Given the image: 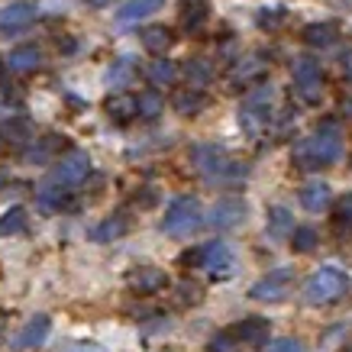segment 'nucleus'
<instances>
[{"label": "nucleus", "instance_id": "obj_22", "mask_svg": "<svg viewBox=\"0 0 352 352\" xmlns=\"http://www.w3.org/2000/svg\"><path fill=\"white\" fill-rule=\"evenodd\" d=\"M336 36H340L336 23H310L307 30H304V43L310 49H330L336 43Z\"/></svg>", "mask_w": 352, "mask_h": 352}, {"label": "nucleus", "instance_id": "obj_42", "mask_svg": "<svg viewBox=\"0 0 352 352\" xmlns=\"http://www.w3.org/2000/svg\"><path fill=\"white\" fill-rule=\"evenodd\" d=\"M342 113H346V117H352V97H346V100H342Z\"/></svg>", "mask_w": 352, "mask_h": 352}, {"label": "nucleus", "instance_id": "obj_37", "mask_svg": "<svg viewBox=\"0 0 352 352\" xmlns=\"http://www.w3.org/2000/svg\"><path fill=\"white\" fill-rule=\"evenodd\" d=\"M278 23H285V10H281V7L258 13V26H262V30H272V26H278Z\"/></svg>", "mask_w": 352, "mask_h": 352}, {"label": "nucleus", "instance_id": "obj_23", "mask_svg": "<svg viewBox=\"0 0 352 352\" xmlns=\"http://www.w3.org/2000/svg\"><path fill=\"white\" fill-rule=\"evenodd\" d=\"M146 78H149L155 87H168V85H175V78H178V65L168 62L165 55H155V62H149V68H146Z\"/></svg>", "mask_w": 352, "mask_h": 352}, {"label": "nucleus", "instance_id": "obj_30", "mask_svg": "<svg viewBox=\"0 0 352 352\" xmlns=\"http://www.w3.org/2000/svg\"><path fill=\"white\" fill-rule=\"evenodd\" d=\"M204 20H207V3L204 0H188L182 10V26L184 30H197Z\"/></svg>", "mask_w": 352, "mask_h": 352}, {"label": "nucleus", "instance_id": "obj_40", "mask_svg": "<svg viewBox=\"0 0 352 352\" xmlns=\"http://www.w3.org/2000/svg\"><path fill=\"white\" fill-rule=\"evenodd\" d=\"M340 68H342V75L352 81V52H346V55L340 58Z\"/></svg>", "mask_w": 352, "mask_h": 352}, {"label": "nucleus", "instance_id": "obj_2", "mask_svg": "<svg viewBox=\"0 0 352 352\" xmlns=\"http://www.w3.org/2000/svg\"><path fill=\"white\" fill-rule=\"evenodd\" d=\"M191 162H194V168L201 171L207 182H217V184H233V182H239V178L245 175L243 165H239V162H236L223 146H217V142L194 146Z\"/></svg>", "mask_w": 352, "mask_h": 352}, {"label": "nucleus", "instance_id": "obj_33", "mask_svg": "<svg viewBox=\"0 0 352 352\" xmlns=\"http://www.w3.org/2000/svg\"><path fill=\"white\" fill-rule=\"evenodd\" d=\"M239 346L243 342L236 340L233 330H220L210 336V342H207V352H239Z\"/></svg>", "mask_w": 352, "mask_h": 352}, {"label": "nucleus", "instance_id": "obj_32", "mask_svg": "<svg viewBox=\"0 0 352 352\" xmlns=\"http://www.w3.org/2000/svg\"><path fill=\"white\" fill-rule=\"evenodd\" d=\"M268 226H272L275 236L291 233V230H294V217H291L288 207H272V210H268Z\"/></svg>", "mask_w": 352, "mask_h": 352}, {"label": "nucleus", "instance_id": "obj_6", "mask_svg": "<svg viewBox=\"0 0 352 352\" xmlns=\"http://www.w3.org/2000/svg\"><path fill=\"white\" fill-rule=\"evenodd\" d=\"M204 223V210H201V201L184 194L178 201H171V207L165 210V220H162V233L168 236H191L194 230H201Z\"/></svg>", "mask_w": 352, "mask_h": 352}, {"label": "nucleus", "instance_id": "obj_29", "mask_svg": "<svg viewBox=\"0 0 352 352\" xmlns=\"http://www.w3.org/2000/svg\"><path fill=\"white\" fill-rule=\"evenodd\" d=\"M291 75H294V85H298V81H310V78H323L320 75V62H317V58H310V55L294 58V65H291Z\"/></svg>", "mask_w": 352, "mask_h": 352}, {"label": "nucleus", "instance_id": "obj_31", "mask_svg": "<svg viewBox=\"0 0 352 352\" xmlns=\"http://www.w3.org/2000/svg\"><path fill=\"white\" fill-rule=\"evenodd\" d=\"M333 226L340 233H352V194L336 201V207H333Z\"/></svg>", "mask_w": 352, "mask_h": 352}, {"label": "nucleus", "instance_id": "obj_3", "mask_svg": "<svg viewBox=\"0 0 352 352\" xmlns=\"http://www.w3.org/2000/svg\"><path fill=\"white\" fill-rule=\"evenodd\" d=\"M349 291V278L342 275L340 268H320L304 281V304L310 307H327V304H336Z\"/></svg>", "mask_w": 352, "mask_h": 352}, {"label": "nucleus", "instance_id": "obj_15", "mask_svg": "<svg viewBox=\"0 0 352 352\" xmlns=\"http://www.w3.org/2000/svg\"><path fill=\"white\" fill-rule=\"evenodd\" d=\"M265 72H268V62L262 55H245V58H239V62L230 68V85L233 87L252 85V81H258Z\"/></svg>", "mask_w": 352, "mask_h": 352}, {"label": "nucleus", "instance_id": "obj_5", "mask_svg": "<svg viewBox=\"0 0 352 352\" xmlns=\"http://www.w3.org/2000/svg\"><path fill=\"white\" fill-rule=\"evenodd\" d=\"M87 175H91V155L81 149H72V152H65L58 162H52V171H49V178L43 184L45 188H55V191L72 194V188H78Z\"/></svg>", "mask_w": 352, "mask_h": 352}, {"label": "nucleus", "instance_id": "obj_41", "mask_svg": "<svg viewBox=\"0 0 352 352\" xmlns=\"http://www.w3.org/2000/svg\"><path fill=\"white\" fill-rule=\"evenodd\" d=\"M85 3L91 7V10H104V7H110L113 0H85Z\"/></svg>", "mask_w": 352, "mask_h": 352}, {"label": "nucleus", "instance_id": "obj_46", "mask_svg": "<svg viewBox=\"0 0 352 352\" xmlns=\"http://www.w3.org/2000/svg\"><path fill=\"white\" fill-rule=\"evenodd\" d=\"M0 184H3V171H0Z\"/></svg>", "mask_w": 352, "mask_h": 352}, {"label": "nucleus", "instance_id": "obj_9", "mask_svg": "<svg viewBox=\"0 0 352 352\" xmlns=\"http://www.w3.org/2000/svg\"><path fill=\"white\" fill-rule=\"evenodd\" d=\"M32 20H36V3L16 0V3H10V7L0 10V36H13V32L30 30Z\"/></svg>", "mask_w": 352, "mask_h": 352}, {"label": "nucleus", "instance_id": "obj_43", "mask_svg": "<svg viewBox=\"0 0 352 352\" xmlns=\"http://www.w3.org/2000/svg\"><path fill=\"white\" fill-rule=\"evenodd\" d=\"M72 352H104V349H97V346H75Z\"/></svg>", "mask_w": 352, "mask_h": 352}, {"label": "nucleus", "instance_id": "obj_38", "mask_svg": "<svg viewBox=\"0 0 352 352\" xmlns=\"http://www.w3.org/2000/svg\"><path fill=\"white\" fill-rule=\"evenodd\" d=\"M129 72H133V62H129V58H120L117 62V68H110V81H113V85H123V81H126L129 78Z\"/></svg>", "mask_w": 352, "mask_h": 352}, {"label": "nucleus", "instance_id": "obj_4", "mask_svg": "<svg viewBox=\"0 0 352 352\" xmlns=\"http://www.w3.org/2000/svg\"><path fill=\"white\" fill-rule=\"evenodd\" d=\"M272 107H275V87L272 85H256L249 94L243 97V107H239V123L249 136H258L272 120Z\"/></svg>", "mask_w": 352, "mask_h": 352}, {"label": "nucleus", "instance_id": "obj_20", "mask_svg": "<svg viewBox=\"0 0 352 352\" xmlns=\"http://www.w3.org/2000/svg\"><path fill=\"white\" fill-rule=\"evenodd\" d=\"M58 152V136H45V139H32L30 146L23 149V159L30 165H49L52 155Z\"/></svg>", "mask_w": 352, "mask_h": 352}, {"label": "nucleus", "instance_id": "obj_35", "mask_svg": "<svg viewBox=\"0 0 352 352\" xmlns=\"http://www.w3.org/2000/svg\"><path fill=\"white\" fill-rule=\"evenodd\" d=\"M298 94L307 104H320L323 100V78H310V81H298Z\"/></svg>", "mask_w": 352, "mask_h": 352}, {"label": "nucleus", "instance_id": "obj_36", "mask_svg": "<svg viewBox=\"0 0 352 352\" xmlns=\"http://www.w3.org/2000/svg\"><path fill=\"white\" fill-rule=\"evenodd\" d=\"M178 294H182V304H201V285H194V281H182L178 285Z\"/></svg>", "mask_w": 352, "mask_h": 352}, {"label": "nucleus", "instance_id": "obj_1", "mask_svg": "<svg viewBox=\"0 0 352 352\" xmlns=\"http://www.w3.org/2000/svg\"><path fill=\"white\" fill-rule=\"evenodd\" d=\"M342 155V139H340V126L336 123H323L317 133L304 136L291 152V162L300 171H320L330 168L333 162H340Z\"/></svg>", "mask_w": 352, "mask_h": 352}, {"label": "nucleus", "instance_id": "obj_14", "mask_svg": "<svg viewBox=\"0 0 352 352\" xmlns=\"http://www.w3.org/2000/svg\"><path fill=\"white\" fill-rule=\"evenodd\" d=\"M7 72H16V75H30V72H39L45 62L43 49H36V45H20V49H13L7 58Z\"/></svg>", "mask_w": 352, "mask_h": 352}, {"label": "nucleus", "instance_id": "obj_45", "mask_svg": "<svg viewBox=\"0 0 352 352\" xmlns=\"http://www.w3.org/2000/svg\"><path fill=\"white\" fill-rule=\"evenodd\" d=\"M0 152H7V146H3V136H0Z\"/></svg>", "mask_w": 352, "mask_h": 352}, {"label": "nucleus", "instance_id": "obj_28", "mask_svg": "<svg viewBox=\"0 0 352 352\" xmlns=\"http://www.w3.org/2000/svg\"><path fill=\"white\" fill-rule=\"evenodd\" d=\"M291 249L300 252V256H307L317 249V230L314 226H298V230H291Z\"/></svg>", "mask_w": 352, "mask_h": 352}, {"label": "nucleus", "instance_id": "obj_47", "mask_svg": "<svg viewBox=\"0 0 352 352\" xmlns=\"http://www.w3.org/2000/svg\"><path fill=\"white\" fill-rule=\"evenodd\" d=\"M0 327H3V314H0Z\"/></svg>", "mask_w": 352, "mask_h": 352}, {"label": "nucleus", "instance_id": "obj_44", "mask_svg": "<svg viewBox=\"0 0 352 352\" xmlns=\"http://www.w3.org/2000/svg\"><path fill=\"white\" fill-rule=\"evenodd\" d=\"M3 78H7V62L0 58V81H3Z\"/></svg>", "mask_w": 352, "mask_h": 352}, {"label": "nucleus", "instance_id": "obj_18", "mask_svg": "<svg viewBox=\"0 0 352 352\" xmlns=\"http://www.w3.org/2000/svg\"><path fill=\"white\" fill-rule=\"evenodd\" d=\"M333 201V191L327 182H310L300 188V204L307 207L310 214H320V210H327Z\"/></svg>", "mask_w": 352, "mask_h": 352}, {"label": "nucleus", "instance_id": "obj_8", "mask_svg": "<svg viewBox=\"0 0 352 352\" xmlns=\"http://www.w3.org/2000/svg\"><path fill=\"white\" fill-rule=\"evenodd\" d=\"M291 291H294V268H275L249 288V298L262 300V304H278V300L288 298Z\"/></svg>", "mask_w": 352, "mask_h": 352}, {"label": "nucleus", "instance_id": "obj_12", "mask_svg": "<svg viewBox=\"0 0 352 352\" xmlns=\"http://www.w3.org/2000/svg\"><path fill=\"white\" fill-rule=\"evenodd\" d=\"M126 285L136 291V294H155V291H162L168 285V275L155 265H139L126 275Z\"/></svg>", "mask_w": 352, "mask_h": 352}, {"label": "nucleus", "instance_id": "obj_24", "mask_svg": "<svg viewBox=\"0 0 352 352\" xmlns=\"http://www.w3.org/2000/svg\"><path fill=\"white\" fill-rule=\"evenodd\" d=\"M107 117L113 123H129V120L136 117V97H129V94L107 97Z\"/></svg>", "mask_w": 352, "mask_h": 352}, {"label": "nucleus", "instance_id": "obj_26", "mask_svg": "<svg viewBox=\"0 0 352 352\" xmlns=\"http://www.w3.org/2000/svg\"><path fill=\"white\" fill-rule=\"evenodd\" d=\"M162 110H165V100H162L159 91H142V94L136 97V117L155 120Z\"/></svg>", "mask_w": 352, "mask_h": 352}, {"label": "nucleus", "instance_id": "obj_21", "mask_svg": "<svg viewBox=\"0 0 352 352\" xmlns=\"http://www.w3.org/2000/svg\"><path fill=\"white\" fill-rule=\"evenodd\" d=\"M139 36H142L146 52H152V55H165L171 49V43H175V36H171L168 26H146Z\"/></svg>", "mask_w": 352, "mask_h": 352}, {"label": "nucleus", "instance_id": "obj_48", "mask_svg": "<svg viewBox=\"0 0 352 352\" xmlns=\"http://www.w3.org/2000/svg\"><path fill=\"white\" fill-rule=\"evenodd\" d=\"M346 352H352V346H349V349H346Z\"/></svg>", "mask_w": 352, "mask_h": 352}, {"label": "nucleus", "instance_id": "obj_13", "mask_svg": "<svg viewBox=\"0 0 352 352\" xmlns=\"http://www.w3.org/2000/svg\"><path fill=\"white\" fill-rule=\"evenodd\" d=\"M0 136H3V146L10 152H23L36 139V129L26 117H10L3 126H0Z\"/></svg>", "mask_w": 352, "mask_h": 352}, {"label": "nucleus", "instance_id": "obj_39", "mask_svg": "<svg viewBox=\"0 0 352 352\" xmlns=\"http://www.w3.org/2000/svg\"><path fill=\"white\" fill-rule=\"evenodd\" d=\"M262 352H304V346L298 340H275V342H268Z\"/></svg>", "mask_w": 352, "mask_h": 352}, {"label": "nucleus", "instance_id": "obj_17", "mask_svg": "<svg viewBox=\"0 0 352 352\" xmlns=\"http://www.w3.org/2000/svg\"><path fill=\"white\" fill-rule=\"evenodd\" d=\"M233 333L243 346H265L268 342V320H262V317H245L243 323L233 327Z\"/></svg>", "mask_w": 352, "mask_h": 352}, {"label": "nucleus", "instance_id": "obj_27", "mask_svg": "<svg viewBox=\"0 0 352 352\" xmlns=\"http://www.w3.org/2000/svg\"><path fill=\"white\" fill-rule=\"evenodd\" d=\"M184 78H188V85L191 87H204L210 78H214V68H210L207 58H188V65H184Z\"/></svg>", "mask_w": 352, "mask_h": 352}, {"label": "nucleus", "instance_id": "obj_7", "mask_svg": "<svg viewBox=\"0 0 352 352\" xmlns=\"http://www.w3.org/2000/svg\"><path fill=\"white\" fill-rule=\"evenodd\" d=\"M182 265H191V268H204L210 272L214 278H226L233 275V252L226 243H204L191 252L182 256Z\"/></svg>", "mask_w": 352, "mask_h": 352}, {"label": "nucleus", "instance_id": "obj_16", "mask_svg": "<svg viewBox=\"0 0 352 352\" xmlns=\"http://www.w3.org/2000/svg\"><path fill=\"white\" fill-rule=\"evenodd\" d=\"M207 94H204L201 87H182L178 94L171 97V107H175V113H182V117H197V113H204L207 110Z\"/></svg>", "mask_w": 352, "mask_h": 352}, {"label": "nucleus", "instance_id": "obj_25", "mask_svg": "<svg viewBox=\"0 0 352 352\" xmlns=\"http://www.w3.org/2000/svg\"><path fill=\"white\" fill-rule=\"evenodd\" d=\"M162 3H165V0H126V3H123V10L117 13V20L120 23H136V20H142V16L155 13Z\"/></svg>", "mask_w": 352, "mask_h": 352}, {"label": "nucleus", "instance_id": "obj_11", "mask_svg": "<svg viewBox=\"0 0 352 352\" xmlns=\"http://www.w3.org/2000/svg\"><path fill=\"white\" fill-rule=\"evenodd\" d=\"M49 333H52V320H49L45 314H36V317H30L26 327L13 336L10 346L13 349H36V346H43V342L49 340Z\"/></svg>", "mask_w": 352, "mask_h": 352}, {"label": "nucleus", "instance_id": "obj_19", "mask_svg": "<svg viewBox=\"0 0 352 352\" xmlns=\"http://www.w3.org/2000/svg\"><path fill=\"white\" fill-rule=\"evenodd\" d=\"M126 233H129V217L113 214L91 230V239H94V243H113V239H120V236H126Z\"/></svg>", "mask_w": 352, "mask_h": 352}, {"label": "nucleus", "instance_id": "obj_34", "mask_svg": "<svg viewBox=\"0 0 352 352\" xmlns=\"http://www.w3.org/2000/svg\"><path fill=\"white\" fill-rule=\"evenodd\" d=\"M23 226H26V210L23 207H13V210H7L3 214V220H0V233H23Z\"/></svg>", "mask_w": 352, "mask_h": 352}, {"label": "nucleus", "instance_id": "obj_10", "mask_svg": "<svg viewBox=\"0 0 352 352\" xmlns=\"http://www.w3.org/2000/svg\"><path fill=\"white\" fill-rule=\"evenodd\" d=\"M245 220V201L243 197H223V201L214 204L210 210V220L207 223L214 230H236V226Z\"/></svg>", "mask_w": 352, "mask_h": 352}]
</instances>
